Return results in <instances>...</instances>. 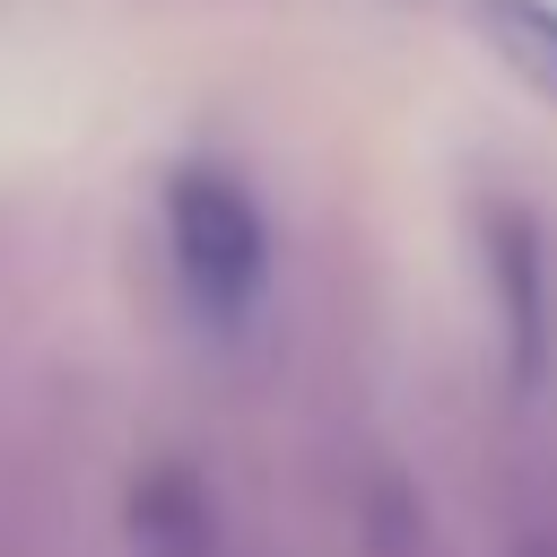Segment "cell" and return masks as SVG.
I'll return each mask as SVG.
<instances>
[{"instance_id": "2", "label": "cell", "mask_w": 557, "mask_h": 557, "mask_svg": "<svg viewBox=\"0 0 557 557\" xmlns=\"http://www.w3.org/2000/svg\"><path fill=\"white\" fill-rule=\"evenodd\" d=\"M470 17L540 96H557V0H470Z\"/></svg>"}, {"instance_id": "1", "label": "cell", "mask_w": 557, "mask_h": 557, "mask_svg": "<svg viewBox=\"0 0 557 557\" xmlns=\"http://www.w3.org/2000/svg\"><path fill=\"white\" fill-rule=\"evenodd\" d=\"M165 252H174V278H183L200 322L235 331V322L261 313V296H270V218H261L244 174H226L209 157L174 165L165 174Z\"/></svg>"}]
</instances>
